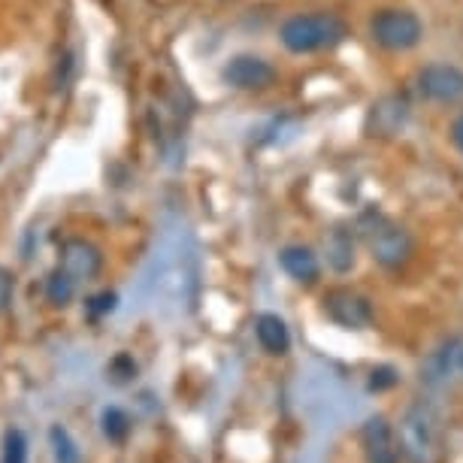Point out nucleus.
I'll return each mask as SVG.
<instances>
[{"label": "nucleus", "instance_id": "f3484780", "mask_svg": "<svg viewBox=\"0 0 463 463\" xmlns=\"http://www.w3.org/2000/svg\"><path fill=\"white\" fill-rule=\"evenodd\" d=\"M100 424H103V436H107L109 442H125V439H128V433H130V418H128L125 409H118V406L103 409Z\"/></svg>", "mask_w": 463, "mask_h": 463}, {"label": "nucleus", "instance_id": "f03ea898", "mask_svg": "<svg viewBox=\"0 0 463 463\" xmlns=\"http://www.w3.org/2000/svg\"><path fill=\"white\" fill-rule=\"evenodd\" d=\"M279 40L291 55H312V52H330L348 40V24L336 13H297L282 22Z\"/></svg>", "mask_w": 463, "mask_h": 463}, {"label": "nucleus", "instance_id": "4be33fe9", "mask_svg": "<svg viewBox=\"0 0 463 463\" xmlns=\"http://www.w3.org/2000/svg\"><path fill=\"white\" fill-rule=\"evenodd\" d=\"M13 294H15V279H13L10 269H4V267H0V312H6V309H10Z\"/></svg>", "mask_w": 463, "mask_h": 463}, {"label": "nucleus", "instance_id": "aec40b11", "mask_svg": "<svg viewBox=\"0 0 463 463\" xmlns=\"http://www.w3.org/2000/svg\"><path fill=\"white\" fill-rule=\"evenodd\" d=\"M400 382V373L394 370V366H375V370L370 373V382H366V388L373 391V394H379V391H391L394 384Z\"/></svg>", "mask_w": 463, "mask_h": 463}, {"label": "nucleus", "instance_id": "423d86ee", "mask_svg": "<svg viewBox=\"0 0 463 463\" xmlns=\"http://www.w3.org/2000/svg\"><path fill=\"white\" fill-rule=\"evenodd\" d=\"M279 80V70L260 55H233L222 67V82L237 91H267Z\"/></svg>", "mask_w": 463, "mask_h": 463}, {"label": "nucleus", "instance_id": "f8f14e48", "mask_svg": "<svg viewBox=\"0 0 463 463\" xmlns=\"http://www.w3.org/2000/svg\"><path fill=\"white\" fill-rule=\"evenodd\" d=\"M357 242H354V231L348 224H336L334 231H327L325 237V255H327V267L334 273H352L354 260H357Z\"/></svg>", "mask_w": 463, "mask_h": 463}, {"label": "nucleus", "instance_id": "9d476101", "mask_svg": "<svg viewBox=\"0 0 463 463\" xmlns=\"http://www.w3.org/2000/svg\"><path fill=\"white\" fill-rule=\"evenodd\" d=\"M58 267L64 269L73 282H89V279H94L100 273L103 255H100V249L89 240H67L64 246H61V264Z\"/></svg>", "mask_w": 463, "mask_h": 463}, {"label": "nucleus", "instance_id": "9b49d317", "mask_svg": "<svg viewBox=\"0 0 463 463\" xmlns=\"http://www.w3.org/2000/svg\"><path fill=\"white\" fill-rule=\"evenodd\" d=\"M463 370V339H445V343L430 352L421 366V379L430 388H442L454 373Z\"/></svg>", "mask_w": 463, "mask_h": 463}, {"label": "nucleus", "instance_id": "0eeeda50", "mask_svg": "<svg viewBox=\"0 0 463 463\" xmlns=\"http://www.w3.org/2000/svg\"><path fill=\"white\" fill-rule=\"evenodd\" d=\"M321 306L325 316L345 330H366L373 325V303L352 288H330Z\"/></svg>", "mask_w": 463, "mask_h": 463}, {"label": "nucleus", "instance_id": "20e7f679", "mask_svg": "<svg viewBox=\"0 0 463 463\" xmlns=\"http://www.w3.org/2000/svg\"><path fill=\"white\" fill-rule=\"evenodd\" d=\"M436 451V412L430 403L418 400L400 424V454L409 463H430Z\"/></svg>", "mask_w": 463, "mask_h": 463}, {"label": "nucleus", "instance_id": "4468645a", "mask_svg": "<svg viewBox=\"0 0 463 463\" xmlns=\"http://www.w3.org/2000/svg\"><path fill=\"white\" fill-rule=\"evenodd\" d=\"M255 336H258V343H260V348H264L267 354L282 357V354H288V348H291V334H288V325L279 316H273V312L258 316Z\"/></svg>", "mask_w": 463, "mask_h": 463}, {"label": "nucleus", "instance_id": "ddd939ff", "mask_svg": "<svg viewBox=\"0 0 463 463\" xmlns=\"http://www.w3.org/2000/svg\"><path fill=\"white\" fill-rule=\"evenodd\" d=\"M279 264L297 285H316L321 276V260L309 246H285L279 251Z\"/></svg>", "mask_w": 463, "mask_h": 463}, {"label": "nucleus", "instance_id": "6e6552de", "mask_svg": "<svg viewBox=\"0 0 463 463\" xmlns=\"http://www.w3.org/2000/svg\"><path fill=\"white\" fill-rule=\"evenodd\" d=\"M409 98L406 94H384L370 107L364 121L366 137L373 139H394L403 134L406 121H409Z\"/></svg>", "mask_w": 463, "mask_h": 463}, {"label": "nucleus", "instance_id": "412c9836", "mask_svg": "<svg viewBox=\"0 0 463 463\" xmlns=\"http://www.w3.org/2000/svg\"><path fill=\"white\" fill-rule=\"evenodd\" d=\"M116 306H118V297L112 294V291H103V294L91 297V300H89V316H91V318L109 316V312L116 309Z\"/></svg>", "mask_w": 463, "mask_h": 463}, {"label": "nucleus", "instance_id": "5701e85b", "mask_svg": "<svg viewBox=\"0 0 463 463\" xmlns=\"http://www.w3.org/2000/svg\"><path fill=\"white\" fill-rule=\"evenodd\" d=\"M451 143L463 155V109H460V116L454 118V125H451Z\"/></svg>", "mask_w": 463, "mask_h": 463}, {"label": "nucleus", "instance_id": "7ed1b4c3", "mask_svg": "<svg viewBox=\"0 0 463 463\" xmlns=\"http://www.w3.org/2000/svg\"><path fill=\"white\" fill-rule=\"evenodd\" d=\"M370 37L384 52H412L424 40V22L403 6H384L370 19Z\"/></svg>", "mask_w": 463, "mask_h": 463}, {"label": "nucleus", "instance_id": "dca6fc26", "mask_svg": "<svg viewBox=\"0 0 463 463\" xmlns=\"http://www.w3.org/2000/svg\"><path fill=\"white\" fill-rule=\"evenodd\" d=\"M49 442H52V454H55V463H82V454L76 449L73 436L61 424H55L49 430Z\"/></svg>", "mask_w": 463, "mask_h": 463}, {"label": "nucleus", "instance_id": "f257e3e1", "mask_svg": "<svg viewBox=\"0 0 463 463\" xmlns=\"http://www.w3.org/2000/svg\"><path fill=\"white\" fill-rule=\"evenodd\" d=\"M354 233H361L373 260L384 269H403L415 255L412 233L391 215H384L382 209H364L354 222Z\"/></svg>", "mask_w": 463, "mask_h": 463}, {"label": "nucleus", "instance_id": "1a4fd4ad", "mask_svg": "<svg viewBox=\"0 0 463 463\" xmlns=\"http://www.w3.org/2000/svg\"><path fill=\"white\" fill-rule=\"evenodd\" d=\"M361 445H364L366 463H400L397 436L391 430L384 415L366 418V424L361 427Z\"/></svg>", "mask_w": 463, "mask_h": 463}, {"label": "nucleus", "instance_id": "39448f33", "mask_svg": "<svg viewBox=\"0 0 463 463\" xmlns=\"http://www.w3.org/2000/svg\"><path fill=\"white\" fill-rule=\"evenodd\" d=\"M418 94L436 107H454L463 100V70L449 61H430L415 76Z\"/></svg>", "mask_w": 463, "mask_h": 463}, {"label": "nucleus", "instance_id": "2eb2a0df", "mask_svg": "<svg viewBox=\"0 0 463 463\" xmlns=\"http://www.w3.org/2000/svg\"><path fill=\"white\" fill-rule=\"evenodd\" d=\"M73 294H76V282H73V279H70L61 267L52 269L49 279H46V300L52 306H61V309H64V306L73 303Z\"/></svg>", "mask_w": 463, "mask_h": 463}, {"label": "nucleus", "instance_id": "6ab92c4d", "mask_svg": "<svg viewBox=\"0 0 463 463\" xmlns=\"http://www.w3.org/2000/svg\"><path fill=\"white\" fill-rule=\"evenodd\" d=\"M107 375H109V382H116V384H128L130 379H137L134 357H130V354H116L109 361V366H107Z\"/></svg>", "mask_w": 463, "mask_h": 463}, {"label": "nucleus", "instance_id": "a211bd4d", "mask_svg": "<svg viewBox=\"0 0 463 463\" xmlns=\"http://www.w3.org/2000/svg\"><path fill=\"white\" fill-rule=\"evenodd\" d=\"M4 463H28V439H24L22 430H6Z\"/></svg>", "mask_w": 463, "mask_h": 463}]
</instances>
